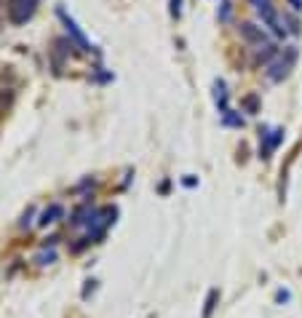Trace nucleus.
<instances>
[{"mask_svg":"<svg viewBox=\"0 0 302 318\" xmlns=\"http://www.w3.org/2000/svg\"><path fill=\"white\" fill-rule=\"evenodd\" d=\"M35 6H37V0H11L8 3V19L14 24H24L35 14Z\"/></svg>","mask_w":302,"mask_h":318,"instance_id":"f257e3e1","label":"nucleus"},{"mask_svg":"<svg viewBox=\"0 0 302 318\" xmlns=\"http://www.w3.org/2000/svg\"><path fill=\"white\" fill-rule=\"evenodd\" d=\"M294 59H297V51H294V46H291V49L286 51V59H278V62L268 70V78H270V80H281V78H286V75H289V67L294 64Z\"/></svg>","mask_w":302,"mask_h":318,"instance_id":"f03ea898","label":"nucleus"},{"mask_svg":"<svg viewBox=\"0 0 302 318\" xmlns=\"http://www.w3.org/2000/svg\"><path fill=\"white\" fill-rule=\"evenodd\" d=\"M56 14H59V19L64 22V27H67V32L72 35V40L78 43V49H80V51H89V40H86V35L78 30V24H75L67 14H64V8H56Z\"/></svg>","mask_w":302,"mask_h":318,"instance_id":"7ed1b4c3","label":"nucleus"},{"mask_svg":"<svg viewBox=\"0 0 302 318\" xmlns=\"http://www.w3.org/2000/svg\"><path fill=\"white\" fill-rule=\"evenodd\" d=\"M241 35L246 37L249 43H260L262 46V40H265V32H262V27H257V24H251V22H246V24H241Z\"/></svg>","mask_w":302,"mask_h":318,"instance_id":"20e7f679","label":"nucleus"},{"mask_svg":"<svg viewBox=\"0 0 302 318\" xmlns=\"http://www.w3.org/2000/svg\"><path fill=\"white\" fill-rule=\"evenodd\" d=\"M270 56H276V46H260V51H257V59H260V62H268Z\"/></svg>","mask_w":302,"mask_h":318,"instance_id":"39448f33","label":"nucleus"},{"mask_svg":"<svg viewBox=\"0 0 302 318\" xmlns=\"http://www.w3.org/2000/svg\"><path fill=\"white\" fill-rule=\"evenodd\" d=\"M225 123H228V126H243V118L241 115H233L230 110H225Z\"/></svg>","mask_w":302,"mask_h":318,"instance_id":"423d86ee","label":"nucleus"},{"mask_svg":"<svg viewBox=\"0 0 302 318\" xmlns=\"http://www.w3.org/2000/svg\"><path fill=\"white\" fill-rule=\"evenodd\" d=\"M217 102H220V107L225 110V102H228V94H225V83H217Z\"/></svg>","mask_w":302,"mask_h":318,"instance_id":"0eeeda50","label":"nucleus"},{"mask_svg":"<svg viewBox=\"0 0 302 318\" xmlns=\"http://www.w3.org/2000/svg\"><path fill=\"white\" fill-rule=\"evenodd\" d=\"M59 214H62V209H59V206H51V209L43 214V222H54V217H59Z\"/></svg>","mask_w":302,"mask_h":318,"instance_id":"6e6552de","label":"nucleus"},{"mask_svg":"<svg viewBox=\"0 0 302 318\" xmlns=\"http://www.w3.org/2000/svg\"><path fill=\"white\" fill-rule=\"evenodd\" d=\"M220 19H222V22H228V19H230V3H228V0H222V8H220Z\"/></svg>","mask_w":302,"mask_h":318,"instance_id":"1a4fd4ad","label":"nucleus"},{"mask_svg":"<svg viewBox=\"0 0 302 318\" xmlns=\"http://www.w3.org/2000/svg\"><path fill=\"white\" fill-rule=\"evenodd\" d=\"M243 105L249 107V112H257V105H260V102H257V97L251 94V97H246V99H243Z\"/></svg>","mask_w":302,"mask_h":318,"instance_id":"9d476101","label":"nucleus"},{"mask_svg":"<svg viewBox=\"0 0 302 318\" xmlns=\"http://www.w3.org/2000/svg\"><path fill=\"white\" fill-rule=\"evenodd\" d=\"M214 299H217V292H211V294H209V305H206V313H203L206 318H209V315H211V307H214Z\"/></svg>","mask_w":302,"mask_h":318,"instance_id":"9b49d317","label":"nucleus"},{"mask_svg":"<svg viewBox=\"0 0 302 318\" xmlns=\"http://www.w3.org/2000/svg\"><path fill=\"white\" fill-rule=\"evenodd\" d=\"M182 11V0H171V16H179Z\"/></svg>","mask_w":302,"mask_h":318,"instance_id":"f8f14e48","label":"nucleus"},{"mask_svg":"<svg viewBox=\"0 0 302 318\" xmlns=\"http://www.w3.org/2000/svg\"><path fill=\"white\" fill-rule=\"evenodd\" d=\"M289 3H291V6H294V8H297V11H302V0H289Z\"/></svg>","mask_w":302,"mask_h":318,"instance_id":"ddd939ff","label":"nucleus"}]
</instances>
